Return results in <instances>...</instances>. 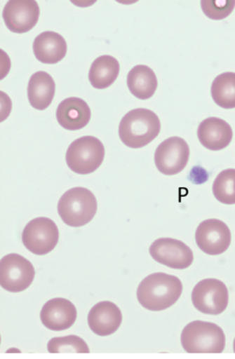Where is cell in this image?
<instances>
[{"label": "cell", "instance_id": "3957f363", "mask_svg": "<svg viewBox=\"0 0 235 359\" xmlns=\"http://www.w3.org/2000/svg\"><path fill=\"white\" fill-rule=\"evenodd\" d=\"M181 343L188 353H221L226 347V336L216 324L196 320L182 330Z\"/></svg>", "mask_w": 235, "mask_h": 359}, {"label": "cell", "instance_id": "7c38bea8", "mask_svg": "<svg viewBox=\"0 0 235 359\" xmlns=\"http://www.w3.org/2000/svg\"><path fill=\"white\" fill-rule=\"evenodd\" d=\"M40 8L34 0H11L4 8L3 19L7 28L15 34H25L38 23Z\"/></svg>", "mask_w": 235, "mask_h": 359}, {"label": "cell", "instance_id": "8992f818", "mask_svg": "<svg viewBox=\"0 0 235 359\" xmlns=\"http://www.w3.org/2000/svg\"><path fill=\"white\" fill-rule=\"evenodd\" d=\"M35 277L32 263L19 254H8L0 262V285L8 292L19 293L29 287Z\"/></svg>", "mask_w": 235, "mask_h": 359}, {"label": "cell", "instance_id": "52a82bcc", "mask_svg": "<svg viewBox=\"0 0 235 359\" xmlns=\"http://www.w3.org/2000/svg\"><path fill=\"white\" fill-rule=\"evenodd\" d=\"M192 301L195 309L203 314L220 315L229 304L227 286L220 280H202L193 289Z\"/></svg>", "mask_w": 235, "mask_h": 359}, {"label": "cell", "instance_id": "8fae6325", "mask_svg": "<svg viewBox=\"0 0 235 359\" xmlns=\"http://www.w3.org/2000/svg\"><path fill=\"white\" fill-rule=\"evenodd\" d=\"M196 242L203 252L218 256L227 251L231 243V232L226 223L218 219H208L198 226Z\"/></svg>", "mask_w": 235, "mask_h": 359}, {"label": "cell", "instance_id": "7a4b0ae2", "mask_svg": "<svg viewBox=\"0 0 235 359\" xmlns=\"http://www.w3.org/2000/svg\"><path fill=\"white\" fill-rule=\"evenodd\" d=\"M160 131L159 116L144 108L134 109L125 114L119 127L120 140L132 149L146 147L158 137Z\"/></svg>", "mask_w": 235, "mask_h": 359}, {"label": "cell", "instance_id": "e0dca14e", "mask_svg": "<svg viewBox=\"0 0 235 359\" xmlns=\"http://www.w3.org/2000/svg\"><path fill=\"white\" fill-rule=\"evenodd\" d=\"M36 59L46 65L58 64L67 55V46L65 39L53 31L36 36L33 44Z\"/></svg>", "mask_w": 235, "mask_h": 359}, {"label": "cell", "instance_id": "cb8c5ba5", "mask_svg": "<svg viewBox=\"0 0 235 359\" xmlns=\"http://www.w3.org/2000/svg\"><path fill=\"white\" fill-rule=\"evenodd\" d=\"M201 4L203 14L214 20L226 19L235 7L234 0H203Z\"/></svg>", "mask_w": 235, "mask_h": 359}, {"label": "cell", "instance_id": "30bf717a", "mask_svg": "<svg viewBox=\"0 0 235 359\" xmlns=\"http://www.w3.org/2000/svg\"><path fill=\"white\" fill-rule=\"evenodd\" d=\"M149 253L155 262L179 270L190 267L194 259L189 247L184 242L170 238L156 239L150 246Z\"/></svg>", "mask_w": 235, "mask_h": 359}, {"label": "cell", "instance_id": "d4e9b609", "mask_svg": "<svg viewBox=\"0 0 235 359\" xmlns=\"http://www.w3.org/2000/svg\"><path fill=\"white\" fill-rule=\"evenodd\" d=\"M234 352L235 353V338H234Z\"/></svg>", "mask_w": 235, "mask_h": 359}, {"label": "cell", "instance_id": "5b68a950", "mask_svg": "<svg viewBox=\"0 0 235 359\" xmlns=\"http://www.w3.org/2000/svg\"><path fill=\"white\" fill-rule=\"evenodd\" d=\"M105 148L97 137L87 136L76 139L67 150L66 163L69 169L79 175L92 174L103 163Z\"/></svg>", "mask_w": 235, "mask_h": 359}, {"label": "cell", "instance_id": "603a6c76", "mask_svg": "<svg viewBox=\"0 0 235 359\" xmlns=\"http://www.w3.org/2000/svg\"><path fill=\"white\" fill-rule=\"evenodd\" d=\"M47 350L51 353H88L86 342L80 337L70 335L52 338L47 345Z\"/></svg>", "mask_w": 235, "mask_h": 359}, {"label": "cell", "instance_id": "d6986e66", "mask_svg": "<svg viewBox=\"0 0 235 359\" xmlns=\"http://www.w3.org/2000/svg\"><path fill=\"white\" fill-rule=\"evenodd\" d=\"M127 84L130 93L140 100H147L158 88V78L149 67L135 66L128 72Z\"/></svg>", "mask_w": 235, "mask_h": 359}, {"label": "cell", "instance_id": "9a60e30c", "mask_svg": "<svg viewBox=\"0 0 235 359\" xmlns=\"http://www.w3.org/2000/svg\"><path fill=\"white\" fill-rule=\"evenodd\" d=\"M197 137L203 147L219 151L227 148L233 138V130L222 118L210 117L203 121L197 130Z\"/></svg>", "mask_w": 235, "mask_h": 359}, {"label": "cell", "instance_id": "277c9868", "mask_svg": "<svg viewBox=\"0 0 235 359\" xmlns=\"http://www.w3.org/2000/svg\"><path fill=\"white\" fill-rule=\"evenodd\" d=\"M98 210V201L93 192L77 187L67 191L58 203V212L62 222L71 227H81L90 223Z\"/></svg>", "mask_w": 235, "mask_h": 359}, {"label": "cell", "instance_id": "44dd1931", "mask_svg": "<svg viewBox=\"0 0 235 359\" xmlns=\"http://www.w3.org/2000/svg\"><path fill=\"white\" fill-rule=\"evenodd\" d=\"M214 102L223 109L235 108V74L224 72L214 79L211 86Z\"/></svg>", "mask_w": 235, "mask_h": 359}, {"label": "cell", "instance_id": "9c48e42d", "mask_svg": "<svg viewBox=\"0 0 235 359\" xmlns=\"http://www.w3.org/2000/svg\"><path fill=\"white\" fill-rule=\"evenodd\" d=\"M190 148L186 140L173 137L164 140L156 148L154 161L159 172L165 175L180 174L186 168Z\"/></svg>", "mask_w": 235, "mask_h": 359}, {"label": "cell", "instance_id": "2e32d148", "mask_svg": "<svg viewBox=\"0 0 235 359\" xmlns=\"http://www.w3.org/2000/svg\"><path fill=\"white\" fill-rule=\"evenodd\" d=\"M56 118L62 128L77 131L86 127L91 118L88 104L79 97H69L60 103Z\"/></svg>", "mask_w": 235, "mask_h": 359}, {"label": "cell", "instance_id": "5bb4252c", "mask_svg": "<svg viewBox=\"0 0 235 359\" xmlns=\"http://www.w3.org/2000/svg\"><path fill=\"white\" fill-rule=\"evenodd\" d=\"M123 321L121 310L112 302L104 301L93 306L88 315V324L98 336L106 337L116 332Z\"/></svg>", "mask_w": 235, "mask_h": 359}, {"label": "cell", "instance_id": "4fadbf2b", "mask_svg": "<svg viewBox=\"0 0 235 359\" xmlns=\"http://www.w3.org/2000/svg\"><path fill=\"white\" fill-rule=\"evenodd\" d=\"M77 311L69 300L55 298L46 302L41 311L40 318L43 325L52 331H64L74 325Z\"/></svg>", "mask_w": 235, "mask_h": 359}, {"label": "cell", "instance_id": "ac0fdd59", "mask_svg": "<svg viewBox=\"0 0 235 359\" xmlns=\"http://www.w3.org/2000/svg\"><path fill=\"white\" fill-rule=\"evenodd\" d=\"M55 83L46 72H35L28 84V98L30 105L36 110L44 111L54 100Z\"/></svg>", "mask_w": 235, "mask_h": 359}, {"label": "cell", "instance_id": "ffe728a7", "mask_svg": "<svg viewBox=\"0 0 235 359\" xmlns=\"http://www.w3.org/2000/svg\"><path fill=\"white\" fill-rule=\"evenodd\" d=\"M119 61L111 55H102L93 62L88 80L97 90H105L112 86L119 74Z\"/></svg>", "mask_w": 235, "mask_h": 359}, {"label": "cell", "instance_id": "6da1fadb", "mask_svg": "<svg viewBox=\"0 0 235 359\" xmlns=\"http://www.w3.org/2000/svg\"><path fill=\"white\" fill-rule=\"evenodd\" d=\"M182 293V284L175 276L156 273L149 275L140 283L137 295L143 308L161 311L173 306Z\"/></svg>", "mask_w": 235, "mask_h": 359}, {"label": "cell", "instance_id": "ba28073f", "mask_svg": "<svg viewBox=\"0 0 235 359\" xmlns=\"http://www.w3.org/2000/svg\"><path fill=\"white\" fill-rule=\"evenodd\" d=\"M59 238L58 226L47 217H38L30 221L22 233L25 247L38 256H44L53 251Z\"/></svg>", "mask_w": 235, "mask_h": 359}, {"label": "cell", "instance_id": "7402d4cb", "mask_svg": "<svg viewBox=\"0 0 235 359\" xmlns=\"http://www.w3.org/2000/svg\"><path fill=\"white\" fill-rule=\"evenodd\" d=\"M213 192L216 200L224 205H235V169L222 171L213 182Z\"/></svg>", "mask_w": 235, "mask_h": 359}]
</instances>
